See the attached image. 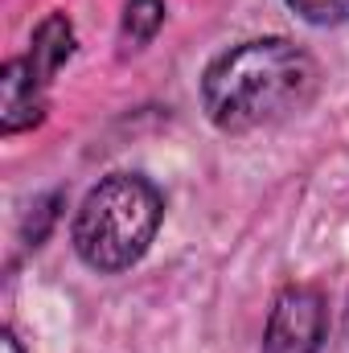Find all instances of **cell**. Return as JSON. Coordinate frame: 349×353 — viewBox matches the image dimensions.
Instances as JSON below:
<instances>
[{
    "instance_id": "277c9868",
    "label": "cell",
    "mask_w": 349,
    "mask_h": 353,
    "mask_svg": "<svg viewBox=\"0 0 349 353\" xmlns=\"http://www.w3.org/2000/svg\"><path fill=\"white\" fill-rule=\"evenodd\" d=\"M46 119V83L29 66V58H8L0 70V132L17 136Z\"/></svg>"
},
{
    "instance_id": "52a82bcc",
    "label": "cell",
    "mask_w": 349,
    "mask_h": 353,
    "mask_svg": "<svg viewBox=\"0 0 349 353\" xmlns=\"http://www.w3.org/2000/svg\"><path fill=\"white\" fill-rule=\"evenodd\" d=\"M288 8L308 25H341V21H349V0H288Z\"/></svg>"
},
{
    "instance_id": "5b68a950",
    "label": "cell",
    "mask_w": 349,
    "mask_h": 353,
    "mask_svg": "<svg viewBox=\"0 0 349 353\" xmlns=\"http://www.w3.org/2000/svg\"><path fill=\"white\" fill-rule=\"evenodd\" d=\"M70 54H74V21L66 17V12H50V17H41V25L33 29V37H29V66L37 70V79L50 87V79L70 62Z\"/></svg>"
},
{
    "instance_id": "3957f363",
    "label": "cell",
    "mask_w": 349,
    "mask_h": 353,
    "mask_svg": "<svg viewBox=\"0 0 349 353\" xmlns=\"http://www.w3.org/2000/svg\"><path fill=\"white\" fill-rule=\"evenodd\" d=\"M325 337V296L308 283H288L263 329V353H317Z\"/></svg>"
},
{
    "instance_id": "8992f818",
    "label": "cell",
    "mask_w": 349,
    "mask_h": 353,
    "mask_svg": "<svg viewBox=\"0 0 349 353\" xmlns=\"http://www.w3.org/2000/svg\"><path fill=\"white\" fill-rule=\"evenodd\" d=\"M165 12H169L165 0H128V4H123V21H119L123 41H128L132 50H144V46L161 33Z\"/></svg>"
},
{
    "instance_id": "ba28073f",
    "label": "cell",
    "mask_w": 349,
    "mask_h": 353,
    "mask_svg": "<svg viewBox=\"0 0 349 353\" xmlns=\"http://www.w3.org/2000/svg\"><path fill=\"white\" fill-rule=\"evenodd\" d=\"M0 353H25V350H21V341H17V337H12L8 329L0 333Z\"/></svg>"
},
{
    "instance_id": "7a4b0ae2",
    "label": "cell",
    "mask_w": 349,
    "mask_h": 353,
    "mask_svg": "<svg viewBox=\"0 0 349 353\" xmlns=\"http://www.w3.org/2000/svg\"><path fill=\"white\" fill-rule=\"evenodd\" d=\"M161 222H165V197L148 176L111 173L83 197L70 226V243L90 271L115 275L148 255Z\"/></svg>"
},
{
    "instance_id": "6da1fadb",
    "label": "cell",
    "mask_w": 349,
    "mask_h": 353,
    "mask_svg": "<svg viewBox=\"0 0 349 353\" xmlns=\"http://www.w3.org/2000/svg\"><path fill=\"white\" fill-rule=\"evenodd\" d=\"M317 62L288 37H251L218 54L201 74V107L218 132L271 128L317 94Z\"/></svg>"
}]
</instances>
